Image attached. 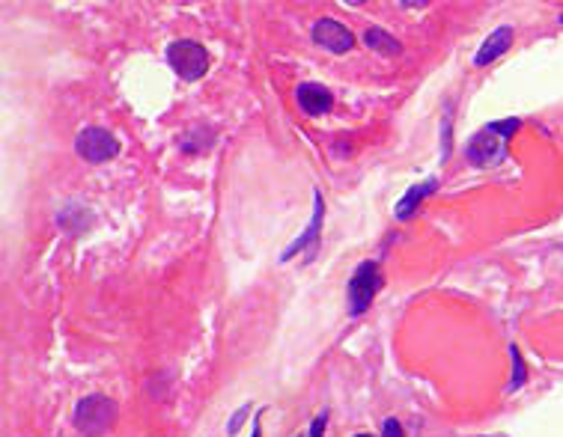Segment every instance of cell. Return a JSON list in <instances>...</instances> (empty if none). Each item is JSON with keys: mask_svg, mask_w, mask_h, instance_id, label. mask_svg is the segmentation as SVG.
Listing matches in <instances>:
<instances>
[{"mask_svg": "<svg viewBox=\"0 0 563 437\" xmlns=\"http://www.w3.org/2000/svg\"><path fill=\"white\" fill-rule=\"evenodd\" d=\"M384 283L382 277V268L379 262H361L355 268V274L349 279V289H346V300H349V316H363L370 309V304L379 295V289Z\"/></svg>", "mask_w": 563, "mask_h": 437, "instance_id": "obj_1", "label": "cell"}, {"mask_svg": "<svg viewBox=\"0 0 563 437\" xmlns=\"http://www.w3.org/2000/svg\"><path fill=\"white\" fill-rule=\"evenodd\" d=\"M117 420V401L107 399V396H87L81 399L78 405H75V429L90 434V437H98L105 434L110 425Z\"/></svg>", "mask_w": 563, "mask_h": 437, "instance_id": "obj_2", "label": "cell"}, {"mask_svg": "<svg viewBox=\"0 0 563 437\" xmlns=\"http://www.w3.org/2000/svg\"><path fill=\"white\" fill-rule=\"evenodd\" d=\"M167 63L182 81H200L209 69V54L200 42L179 39L167 45Z\"/></svg>", "mask_w": 563, "mask_h": 437, "instance_id": "obj_3", "label": "cell"}, {"mask_svg": "<svg viewBox=\"0 0 563 437\" xmlns=\"http://www.w3.org/2000/svg\"><path fill=\"white\" fill-rule=\"evenodd\" d=\"M75 152L90 164H105V161L119 155V140L107 128L93 125V128H84L78 137H75Z\"/></svg>", "mask_w": 563, "mask_h": 437, "instance_id": "obj_4", "label": "cell"}, {"mask_svg": "<svg viewBox=\"0 0 563 437\" xmlns=\"http://www.w3.org/2000/svg\"><path fill=\"white\" fill-rule=\"evenodd\" d=\"M465 155H468V161H471L474 167L501 164V161L506 158V143L498 137V134H492V131L483 128L480 134H474V137L468 140Z\"/></svg>", "mask_w": 563, "mask_h": 437, "instance_id": "obj_5", "label": "cell"}, {"mask_svg": "<svg viewBox=\"0 0 563 437\" xmlns=\"http://www.w3.org/2000/svg\"><path fill=\"white\" fill-rule=\"evenodd\" d=\"M313 42L322 45L325 51L331 54H346L355 48V36H352V30L346 24H340L334 18H319L313 24Z\"/></svg>", "mask_w": 563, "mask_h": 437, "instance_id": "obj_6", "label": "cell"}, {"mask_svg": "<svg viewBox=\"0 0 563 437\" xmlns=\"http://www.w3.org/2000/svg\"><path fill=\"white\" fill-rule=\"evenodd\" d=\"M322 220H325V199H322V194L319 190H313V217H310V223H307V229L298 235V238L286 247L283 253H280V262H290V259H295L301 250H307V247H313L316 250V244H319V232H322Z\"/></svg>", "mask_w": 563, "mask_h": 437, "instance_id": "obj_7", "label": "cell"}, {"mask_svg": "<svg viewBox=\"0 0 563 437\" xmlns=\"http://www.w3.org/2000/svg\"><path fill=\"white\" fill-rule=\"evenodd\" d=\"M295 98H298V107H301L307 116L328 114V110L334 107V95H331V89L322 84H301L295 89Z\"/></svg>", "mask_w": 563, "mask_h": 437, "instance_id": "obj_8", "label": "cell"}, {"mask_svg": "<svg viewBox=\"0 0 563 437\" xmlns=\"http://www.w3.org/2000/svg\"><path fill=\"white\" fill-rule=\"evenodd\" d=\"M513 36H516L513 27H498L495 33H489V39L480 45L477 57H474V66H489L498 57H504V54L510 51V45H513Z\"/></svg>", "mask_w": 563, "mask_h": 437, "instance_id": "obj_9", "label": "cell"}, {"mask_svg": "<svg viewBox=\"0 0 563 437\" xmlns=\"http://www.w3.org/2000/svg\"><path fill=\"white\" fill-rule=\"evenodd\" d=\"M438 190V182L435 178H426V182H421V185H412L403 194V199L396 203V208H393V215H396V220H412L414 217V211H417V206L423 203L426 197H433Z\"/></svg>", "mask_w": 563, "mask_h": 437, "instance_id": "obj_10", "label": "cell"}, {"mask_svg": "<svg viewBox=\"0 0 563 437\" xmlns=\"http://www.w3.org/2000/svg\"><path fill=\"white\" fill-rule=\"evenodd\" d=\"M361 39H363V45H367V48L384 54V57H400V54H403V45L396 42L388 30H382V27H367Z\"/></svg>", "mask_w": 563, "mask_h": 437, "instance_id": "obj_11", "label": "cell"}, {"mask_svg": "<svg viewBox=\"0 0 563 437\" xmlns=\"http://www.w3.org/2000/svg\"><path fill=\"white\" fill-rule=\"evenodd\" d=\"M518 128H522V122H518V119H498V122H489V125H486V131H492V134H498V137L501 140H510L513 137V134L518 131Z\"/></svg>", "mask_w": 563, "mask_h": 437, "instance_id": "obj_12", "label": "cell"}, {"mask_svg": "<svg viewBox=\"0 0 563 437\" xmlns=\"http://www.w3.org/2000/svg\"><path fill=\"white\" fill-rule=\"evenodd\" d=\"M453 149V114H444V122H441V161L450 155Z\"/></svg>", "mask_w": 563, "mask_h": 437, "instance_id": "obj_13", "label": "cell"}, {"mask_svg": "<svg viewBox=\"0 0 563 437\" xmlns=\"http://www.w3.org/2000/svg\"><path fill=\"white\" fill-rule=\"evenodd\" d=\"M510 357H513V381H510V390H518L525 384V360H522V351L516 348V345H510Z\"/></svg>", "mask_w": 563, "mask_h": 437, "instance_id": "obj_14", "label": "cell"}, {"mask_svg": "<svg viewBox=\"0 0 563 437\" xmlns=\"http://www.w3.org/2000/svg\"><path fill=\"white\" fill-rule=\"evenodd\" d=\"M248 413H250V405H241V408L233 413V420H230V425H227V434H230V437H233V434L241 429V422H245Z\"/></svg>", "mask_w": 563, "mask_h": 437, "instance_id": "obj_15", "label": "cell"}, {"mask_svg": "<svg viewBox=\"0 0 563 437\" xmlns=\"http://www.w3.org/2000/svg\"><path fill=\"white\" fill-rule=\"evenodd\" d=\"M382 437H405L400 420H393V417L384 420V425H382Z\"/></svg>", "mask_w": 563, "mask_h": 437, "instance_id": "obj_16", "label": "cell"}, {"mask_svg": "<svg viewBox=\"0 0 563 437\" xmlns=\"http://www.w3.org/2000/svg\"><path fill=\"white\" fill-rule=\"evenodd\" d=\"M325 425H328V411H322L310 425V437H325Z\"/></svg>", "mask_w": 563, "mask_h": 437, "instance_id": "obj_17", "label": "cell"}, {"mask_svg": "<svg viewBox=\"0 0 563 437\" xmlns=\"http://www.w3.org/2000/svg\"><path fill=\"white\" fill-rule=\"evenodd\" d=\"M250 437H262V429H260V420L253 422V431H250Z\"/></svg>", "mask_w": 563, "mask_h": 437, "instance_id": "obj_18", "label": "cell"}, {"mask_svg": "<svg viewBox=\"0 0 563 437\" xmlns=\"http://www.w3.org/2000/svg\"><path fill=\"white\" fill-rule=\"evenodd\" d=\"M355 437H375V434H355Z\"/></svg>", "mask_w": 563, "mask_h": 437, "instance_id": "obj_19", "label": "cell"}, {"mask_svg": "<svg viewBox=\"0 0 563 437\" xmlns=\"http://www.w3.org/2000/svg\"><path fill=\"white\" fill-rule=\"evenodd\" d=\"M560 21H563V15H560Z\"/></svg>", "mask_w": 563, "mask_h": 437, "instance_id": "obj_20", "label": "cell"}, {"mask_svg": "<svg viewBox=\"0 0 563 437\" xmlns=\"http://www.w3.org/2000/svg\"><path fill=\"white\" fill-rule=\"evenodd\" d=\"M298 437H301V434H298Z\"/></svg>", "mask_w": 563, "mask_h": 437, "instance_id": "obj_21", "label": "cell"}]
</instances>
